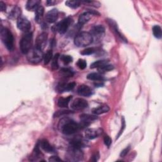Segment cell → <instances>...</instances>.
I'll list each match as a JSON object with an SVG mask.
<instances>
[{
  "instance_id": "obj_15",
  "label": "cell",
  "mask_w": 162,
  "mask_h": 162,
  "mask_svg": "<svg viewBox=\"0 0 162 162\" xmlns=\"http://www.w3.org/2000/svg\"><path fill=\"white\" fill-rule=\"evenodd\" d=\"M108 23L110 25V26L111 27V28H112V30L115 33V35L119 37L122 40V41L127 42V40L125 39V37L124 36L122 35L120 32L119 31V28H118V26H117V24H116V22L115 21H113V20L110 19V20H108Z\"/></svg>"
},
{
  "instance_id": "obj_28",
  "label": "cell",
  "mask_w": 162,
  "mask_h": 162,
  "mask_svg": "<svg viewBox=\"0 0 162 162\" xmlns=\"http://www.w3.org/2000/svg\"><path fill=\"white\" fill-rule=\"evenodd\" d=\"M39 143L37 144L35 146V148H34V150L33 151V155L30 158V160L31 161H36L37 160L40 155H41V151L39 150Z\"/></svg>"
},
{
  "instance_id": "obj_41",
  "label": "cell",
  "mask_w": 162,
  "mask_h": 162,
  "mask_svg": "<svg viewBox=\"0 0 162 162\" xmlns=\"http://www.w3.org/2000/svg\"><path fill=\"white\" fill-rule=\"evenodd\" d=\"M130 150V146L126 147V148H125V149H124V150L121 151L120 155V157H122V158L125 157V156L128 154V153L129 152Z\"/></svg>"
},
{
  "instance_id": "obj_12",
  "label": "cell",
  "mask_w": 162,
  "mask_h": 162,
  "mask_svg": "<svg viewBox=\"0 0 162 162\" xmlns=\"http://www.w3.org/2000/svg\"><path fill=\"white\" fill-rule=\"evenodd\" d=\"M48 40V34L46 33H42L39 34L36 40V45L35 47L42 50L45 48Z\"/></svg>"
},
{
  "instance_id": "obj_40",
  "label": "cell",
  "mask_w": 162,
  "mask_h": 162,
  "mask_svg": "<svg viewBox=\"0 0 162 162\" xmlns=\"http://www.w3.org/2000/svg\"><path fill=\"white\" fill-rule=\"evenodd\" d=\"M104 143L108 147V148H110V146H111L112 143V139L110 138V136H105L104 137Z\"/></svg>"
},
{
  "instance_id": "obj_46",
  "label": "cell",
  "mask_w": 162,
  "mask_h": 162,
  "mask_svg": "<svg viewBox=\"0 0 162 162\" xmlns=\"http://www.w3.org/2000/svg\"><path fill=\"white\" fill-rule=\"evenodd\" d=\"M94 85H96V87L97 86V87H101V86H102V85H103V83H100V84H98V83H96V84H94Z\"/></svg>"
},
{
  "instance_id": "obj_19",
  "label": "cell",
  "mask_w": 162,
  "mask_h": 162,
  "mask_svg": "<svg viewBox=\"0 0 162 162\" xmlns=\"http://www.w3.org/2000/svg\"><path fill=\"white\" fill-rule=\"evenodd\" d=\"M40 4L41 1L39 0H28L26 3V9L28 11L36 10Z\"/></svg>"
},
{
  "instance_id": "obj_8",
  "label": "cell",
  "mask_w": 162,
  "mask_h": 162,
  "mask_svg": "<svg viewBox=\"0 0 162 162\" xmlns=\"http://www.w3.org/2000/svg\"><path fill=\"white\" fill-rule=\"evenodd\" d=\"M17 27L19 30L27 33H29V31L31 28V24L29 22V20L24 17H20L17 19Z\"/></svg>"
},
{
  "instance_id": "obj_22",
  "label": "cell",
  "mask_w": 162,
  "mask_h": 162,
  "mask_svg": "<svg viewBox=\"0 0 162 162\" xmlns=\"http://www.w3.org/2000/svg\"><path fill=\"white\" fill-rule=\"evenodd\" d=\"M21 9L19 7H15L9 13V18L11 19H18L21 17Z\"/></svg>"
},
{
  "instance_id": "obj_16",
  "label": "cell",
  "mask_w": 162,
  "mask_h": 162,
  "mask_svg": "<svg viewBox=\"0 0 162 162\" xmlns=\"http://www.w3.org/2000/svg\"><path fill=\"white\" fill-rule=\"evenodd\" d=\"M41 148L48 153H55L56 150L46 139H42L39 142Z\"/></svg>"
},
{
  "instance_id": "obj_35",
  "label": "cell",
  "mask_w": 162,
  "mask_h": 162,
  "mask_svg": "<svg viewBox=\"0 0 162 162\" xmlns=\"http://www.w3.org/2000/svg\"><path fill=\"white\" fill-rule=\"evenodd\" d=\"M73 113L72 111L70 110H61V111H58L56 112L54 114V117H59L60 116H63L65 115H67V114H70Z\"/></svg>"
},
{
  "instance_id": "obj_23",
  "label": "cell",
  "mask_w": 162,
  "mask_h": 162,
  "mask_svg": "<svg viewBox=\"0 0 162 162\" xmlns=\"http://www.w3.org/2000/svg\"><path fill=\"white\" fill-rule=\"evenodd\" d=\"M110 111V107L108 105H101L93 110V113L96 115H99L107 113Z\"/></svg>"
},
{
  "instance_id": "obj_17",
  "label": "cell",
  "mask_w": 162,
  "mask_h": 162,
  "mask_svg": "<svg viewBox=\"0 0 162 162\" xmlns=\"http://www.w3.org/2000/svg\"><path fill=\"white\" fill-rule=\"evenodd\" d=\"M77 93L80 96L85 97H89L93 94L91 88L86 85H81L77 89Z\"/></svg>"
},
{
  "instance_id": "obj_24",
  "label": "cell",
  "mask_w": 162,
  "mask_h": 162,
  "mask_svg": "<svg viewBox=\"0 0 162 162\" xmlns=\"http://www.w3.org/2000/svg\"><path fill=\"white\" fill-rule=\"evenodd\" d=\"M72 96H69L67 98H60L58 100V105L60 108H67L68 105L70 100L72 99Z\"/></svg>"
},
{
  "instance_id": "obj_29",
  "label": "cell",
  "mask_w": 162,
  "mask_h": 162,
  "mask_svg": "<svg viewBox=\"0 0 162 162\" xmlns=\"http://www.w3.org/2000/svg\"><path fill=\"white\" fill-rule=\"evenodd\" d=\"M153 34L157 39H161L162 37V31L160 25H155L153 27Z\"/></svg>"
},
{
  "instance_id": "obj_7",
  "label": "cell",
  "mask_w": 162,
  "mask_h": 162,
  "mask_svg": "<svg viewBox=\"0 0 162 162\" xmlns=\"http://www.w3.org/2000/svg\"><path fill=\"white\" fill-rule=\"evenodd\" d=\"M105 33V27L101 25H98L94 26L91 30V34L93 36V40L99 41L104 37Z\"/></svg>"
},
{
  "instance_id": "obj_6",
  "label": "cell",
  "mask_w": 162,
  "mask_h": 162,
  "mask_svg": "<svg viewBox=\"0 0 162 162\" xmlns=\"http://www.w3.org/2000/svg\"><path fill=\"white\" fill-rule=\"evenodd\" d=\"M67 160L72 161H81L83 158V153L81 149L70 146L67 154Z\"/></svg>"
},
{
  "instance_id": "obj_18",
  "label": "cell",
  "mask_w": 162,
  "mask_h": 162,
  "mask_svg": "<svg viewBox=\"0 0 162 162\" xmlns=\"http://www.w3.org/2000/svg\"><path fill=\"white\" fill-rule=\"evenodd\" d=\"M99 131L94 129H87L85 132V137L88 139H94L98 137Z\"/></svg>"
},
{
  "instance_id": "obj_20",
  "label": "cell",
  "mask_w": 162,
  "mask_h": 162,
  "mask_svg": "<svg viewBox=\"0 0 162 162\" xmlns=\"http://www.w3.org/2000/svg\"><path fill=\"white\" fill-rule=\"evenodd\" d=\"M44 13H45V9L41 5H39L35 10V20L38 24H41L42 22Z\"/></svg>"
},
{
  "instance_id": "obj_42",
  "label": "cell",
  "mask_w": 162,
  "mask_h": 162,
  "mask_svg": "<svg viewBox=\"0 0 162 162\" xmlns=\"http://www.w3.org/2000/svg\"><path fill=\"white\" fill-rule=\"evenodd\" d=\"M99 154L98 152H96L92 156L91 161H97L99 160Z\"/></svg>"
},
{
  "instance_id": "obj_14",
  "label": "cell",
  "mask_w": 162,
  "mask_h": 162,
  "mask_svg": "<svg viewBox=\"0 0 162 162\" xmlns=\"http://www.w3.org/2000/svg\"><path fill=\"white\" fill-rule=\"evenodd\" d=\"M81 126L85 127L89 125L92 122L97 119V116L95 115H91L88 114H82L81 115Z\"/></svg>"
},
{
  "instance_id": "obj_11",
  "label": "cell",
  "mask_w": 162,
  "mask_h": 162,
  "mask_svg": "<svg viewBox=\"0 0 162 162\" xmlns=\"http://www.w3.org/2000/svg\"><path fill=\"white\" fill-rule=\"evenodd\" d=\"M94 14H99L97 11H85L83 13H82L79 17L78 20V25L80 26H82L86 24L90 21V20L92 18L93 15Z\"/></svg>"
},
{
  "instance_id": "obj_26",
  "label": "cell",
  "mask_w": 162,
  "mask_h": 162,
  "mask_svg": "<svg viewBox=\"0 0 162 162\" xmlns=\"http://www.w3.org/2000/svg\"><path fill=\"white\" fill-rule=\"evenodd\" d=\"M109 63V61L107 60H98L93 62L91 65L90 68H101L103 67L104 66L108 65Z\"/></svg>"
},
{
  "instance_id": "obj_38",
  "label": "cell",
  "mask_w": 162,
  "mask_h": 162,
  "mask_svg": "<svg viewBox=\"0 0 162 162\" xmlns=\"http://www.w3.org/2000/svg\"><path fill=\"white\" fill-rule=\"evenodd\" d=\"M75 86H76L75 82H70L68 84H65L64 87V91H71L75 87Z\"/></svg>"
},
{
  "instance_id": "obj_9",
  "label": "cell",
  "mask_w": 162,
  "mask_h": 162,
  "mask_svg": "<svg viewBox=\"0 0 162 162\" xmlns=\"http://www.w3.org/2000/svg\"><path fill=\"white\" fill-rule=\"evenodd\" d=\"M70 23L71 19L70 18L64 19L56 25V31H57L60 34L66 33L70 25Z\"/></svg>"
},
{
  "instance_id": "obj_39",
  "label": "cell",
  "mask_w": 162,
  "mask_h": 162,
  "mask_svg": "<svg viewBox=\"0 0 162 162\" xmlns=\"http://www.w3.org/2000/svg\"><path fill=\"white\" fill-rule=\"evenodd\" d=\"M113 68H114V67H113V65L108 64V65L104 66L103 67H102V68H99V70L102 71V72H109V71H110V70H112Z\"/></svg>"
},
{
  "instance_id": "obj_2",
  "label": "cell",
  "mask_w": 162,
  "mask_h": 162,
  "mask_svg": "<svg viewBox=\"0 0 162 162\" xmlns=\"http://www.w3.org/2000/svg\"><path fill=\"white\" fill-rule=\"evenodd\" d=\"M1 39L8 50L11 51L14 48V37L8 28L4 27L1 28Z\"/></svg>"
},
{
  "instance_id": "obj_1",
  "label": "cell",
  "mask_w": 162,
  "mask_h": 162,
  "mask_svg": "<svg viewBox=\"0 0 162 162\" xmlns=\"http://www.w3.org/2000/svg\"><path fill=\"white\" fill-rule=\"evenodd\" d=\"M64 122L60 121L62 132L65 135H72L76 132L81 127V125L75 122L74 121L64 119Z\"/></svg>"
},
{
  "instance_id": "obj_27",
  "label": "cell",
  "mask_w": 162,
  "mask_h": 162,
  "mask_svg": "<svg viewBox=\"0 0 162 162\" xmlns=\"http://www.w3.org/2000/svg\"><path fill=\"white\" fill-rule=\"evenodd\" d=\"M60 73L61 75L65 77V78H69V77H72L74 75V73L73 72L68 68H62L60 70Z\"/></svg>"
},
{
  "instance_id": "obj_36",
  "label": "cell",
  "mask_w": 162,
  "mask_h": 162,
  "mask_svg": "<svg viewBox=\"0 0 162 162\" xmlns=\"http://www.w3.org/2000/svg\"><path fill=\"white\" fill-rule=\"evenodd\" d=\"M77 67L81 69V70H84L87 67V63L86 61L85 60H83V59H79L78 60V62H77Z\"/></svg>"
},
{
  "instance_id": "obj_43",
  "label": "cell",
  "mask_w": 162,
  "mask_h": 162,
  "mask_svg": "<svg viewBox=\"0 0 162 162\" xmlns=\"http://www.w3.org/2000/svg\"><path fill=\"white\" fill-rule=\"evenodd\" d=\"M49 161H53V162H55V161H61L62 160L57 156H53L49 159Z\"/></svg>"
},
{
  "instance_id": "obj_31",
  "label": "cell",
  "mask_w": 162,
  "mask_h": 162,
  "mask_svg": "<svg viewBox=\"0 0 162 162\" xmlns=\"http://www.w3.org/2000/svg\"><path fill=\"white\" fill-rule=\"evenodd\" d=\"M65 5L72 8V9H76L79 8L81 5V2L79 1H72V0H68L65 2Z\"/></svg>"
},
{
  "instance_id": "obj_5",
  "label": "cell",
  "mask_w": 162,
  "mask_h": 162,
  "mask_svg": "<svg viewBox=\"0 0 162 162\" xmlns=\"http://www.w3.org/2000/svg\"><path fill=\"white\" fill-rule=\"evenodd\" d=\"M44 55L42 50L34 47L31 49V50L27 54V58L28 61L33 64H37L41 62L43 59Z\"/></svg>"
},
{
  "instance_id": "obj_3",
  "label": "cell",
  "mask_w": 162,
  "mask_h": 162,
  "mask_svg": "<svg viewBox=\"0 0 162 162\" xmlns=\"http://www.w3.org/2000/svg\"><path fill=\"white\" fill-rule=\"evenodd\" d=\"M93 38L91 34L87 32H81L77 34L74 39V44L77 47H85L93 42Z\"/></svg>"
},
{
  "instance_id": "obj_4",
  "label": "cell",
  "mask_w": 162,
  "mask_h": 162,
  "mask_svg": "<svg viewBox=\"0 0 162 162\" xmlns=\"http://www.w3.org/2000/svg\"><path fill=\"white\" fill-rule=\"evenodd\" d=\"M33 36L32 33H27L23 35L20 41V50L23 54L27 55L33 46Z\"/></svg>"
},
{
  "instance_id": "obj_13",
  "label": "cell",
  "mask_w": 162,
  "mask_h": 162,
  "mask_svg": "<svg viewBox=\"0 0 162 162\" xmlns=\"http://www.w3.org/2000/svg\"><path fill=\"white\" fill-rule=\"evenodd\" d=\"M58 18V11L56 8H53L48 11L45 15V20L46 22L52 24L55 23Z\"/></svg>"
},
{
  "instance_id": "obj_34",
  "label": "cell",
  "mask_w": 162,
  "mask_h": 162,
  "mask_svg": "<svg viewBox=\"0 0 162 162\" xmlns=\"http://www.w3.org/2000/svg\"><path fill=\"white\" fill-rule=\"evenodd\" d=\"M96 51L94 48H87L81 52V54L82 55H91L94 53Z\"/></svg>"
},
{
  "instance_id": "obj_33",
  "label": "cell",
  "mask_w": 162,
  "mask_h": 162,
  "mask_svg": "<svg viewBox=\"0 0 162 162\" xmlns=\"http://www.w3.org/2000/svg\"><path fill=\"white\" fill-rule=\"evenodd\" d=\"M60 59L65 65H68V64L72 63L73 61L72 57L70 55H62L60 56Z\"/></svg>"
},
{
  "instance_id": "obj_21",
  "label": "cell",
  "mask_w": 162,
  "mask_h": 162,
  "mask_svg": "<svg viewBox=\"0 0 162 162\" xmlns=\"http://www.w3.org/2000/svg\"><path fill=\"white\" fill-rule=\"evenodd\" d=\"M70 146L72 147H74V148H80L81 149L83 147L85 146V144L82 139L81 138H75L74 139H73L70 142Z\"/></svg>"
},
{
  "instance_id": "obj_45",
  "label": "cell",
  "mask_w": 162,
  "mask_h": 162,
  "mask_svg": "<svg viewBox=\"0 0 162 162\" xmlns=\"http://www.w3.org/2000/svg\"><path fill=\"white\" fill-rule=\"evenodd\" d=\"M57 2L56 1H53V0H49V1L46 2V3H47L48 6H53V5H54Z\"/></svg>"
},
{
  "instance_id": "obj_25",
  "label": "cell",
  "mask_w": 162,
  "mask_h": 162,
  "mask_svg": "<svg viewBox=\"0 0 162 162\" xmlns=\"http://www.w3.org/2000/svg\"><path fill=\"white\" fill-rule=\"evenodd\" d=\"M87 79L91 81H103L105 78L103 76H102L100 73H91L88 74L87 76Z\"/></svg>"
},
{
  "instance_id": "obj_30",
  "label": "cell",
  "mask_w": 162,
  "mask_h": 162,
  "mask_svg": "<svg viewBox=\"0 0 162 162\" xmlns=\"http://www.w3.org/2000/svg\"><path fill=\"white\" fill-rule=\"evenodd\" d=\"M53 51L52 50H48L47 52L45 54V55H44V57H43V59H44V63H45V65H48L50 61L53 59Z\"/></svg>"
},
{
  "instance_id": "obj_10",
  "label": "cell",
  "mask_w": 162,
  "mask_h": 162,
  "mask_svg": "<svg viewBox=\"0 0 162 162\" xmlns=\"http://www.w3.org/2000/svg\"><path fill=\"white\" fill-rule=\"evenodd\" d=\"M88 107V103L82 98H76L73 101L71 107L74 110H81L86 108Z\"/></svg>"
},
{
  "instance_id": "obj_37",
  "label": "cell",
  "mask_w": 162,
  "mask_h": 162,
  "mask_svg": "<svg viewBox=\"0 0 162 162\" xmlns=\"http://www.w3.org/2000/svg\"><path fill=\"white\" fill-rule=\"evenodd\" d=\"M125 126H126V125H125V119H124V117H122V125H121V129H120V131H119V134H118V135H117V136H116V139H119V138H120V136L122 134V133H123V132H124V130H125Z\"/></svg>"
},
{
  "instance_id": "obj_44",
  "label": "cell",
  "mask_w": 162,
  "mask_h": 162,
  "mask_svg": "<svg viewBox=\"0 0 162 162\" xmlns=\"http://www.w3.org/2000/svg\"><path fill=\"white\" fill-rule=\"evenodd\" d=\"M6 9H7L6 5L3 2H0V10H1V11H5Z\"/></svg>"
},
{
  "instance_id": "obj_32",
  "label": "cell",
  "mask_w": 162,
  "mask_h": 162,
  "mask_svg": "<svg viewBox=\"0 0 162 162\" xmlns=\"http://www.w3.org/2000/svg\"><path fill=\"white\" fill-rule=\"evenodd\" d=\"M60 58V55L56 54L52 59L51 68L53 70H57L58 68V59Z\"/></svg>"
}]
</instances>
